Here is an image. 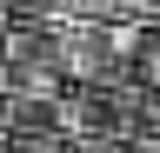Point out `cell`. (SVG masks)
<instances>
[{
  "instance_id": "cell-1",
  "label": "cell",
  "mask_w": 160,
  "mask_h": 153,
  "mask_svg": "<svg viewBox=\"0 0 160 153\" xmlns=\"http://www.w3.org/2000/svg\"><path fill=\"white\" fill-rule=\"evenodd\" d=\"M40 20H60L53 0H0V27H40Z\"/></svg>"
},
{
  "instance_id": "cell-2",
  "label": "cell",
  "mask_w": 160,
  "mask_h": 153,
  "mask_svg": "<svg viewBox=\"0 0 160 153\" xmlns=\"http://www.w3.org/2000/svg\"><path fill=\"white\" fill-rule=\"evenodd\" d=\"M7 153H73V140H67L60 127H33V133H13Z\"/></svg>"
},
{
  "instance_id": "cell-3",
  "label": "cell",
  "mask_w": 160,
  "mask_h": 153,
  "mask_svg": "<svg viewBox=\"0 0 160 153\" xmlns=\"http://www.w3.org/2000/svg\"><path fill=\"white\" fill-rule=\"evenodd\" d=\"M0 87H7V27H0Z\"/></svg>"
}]
</instances>
